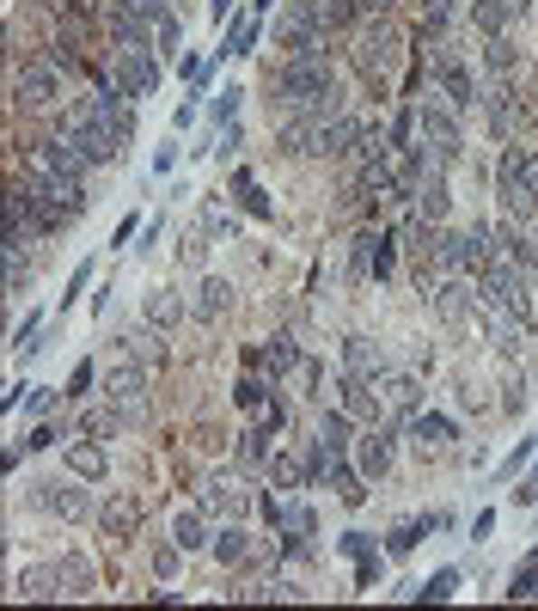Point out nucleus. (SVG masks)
<instances>
[{
    "mask_svg": "<svg viewBox=\"0 0 538 611\" xmlns=\"http://www.w3.org/2000/svg\"><path fill=\"white\" fill-rule=\"evenodd\" d=\"M257 43V19H232L227 25V43H221V55H251Z\"/></svg>",
    "mask_w": 538,
    "mask_h": 611,
    "instance_id": "7c9ffc66",
    "label": "nucleus"
},
{
    "mask_svg": "<svg viewBox=\"0 0 538 611\" xmlns=\"http://www.w3.org/2000/svg\"><path fill=\"white\" fill-rule=\"evenodd\" d=\"M269 471H276V484H282V489H300V484H312V477H307V458H276V465H269Z\"/></svg>",
    "mask_w": 538,
    "mask_h": 611,
    "instance_id": "f704fd0d",
    "label": "nucleus"
},
{
    "mask_svg": "<svg viewBox=\"0 0 538 611\" xmlns=\"http://www.w3.org/2000/svg\"><path fill=\"white\" fill-rule=\"evenodd\" d=\"M257 361H263V367H276V373H288V367H294V336H269V343H263V349H257Z\"/></svg>",
    "mask_w": 538,
    "mask_h": 611,
    "instance_id": "c756f323",
    "label": "nucleus"
},
{
    "mask_svg": "<svg viewBox=\"0 0 538 611\" xmlns=\"http://www.w3.org/2000/svg\"><path fill=\"white\" fill-rule=\"evenodd\" d=\"M484 117H489V128H496L502 141H514V128H520V99H514L508 86H489L484 92Z\"/></svg>",
    "mask_w": 538,
    "mask_h": 611,
    "instance_id": "ddd939ff",
    "label": "nucleus"
},
{
    "mask_svg": "<svg viewBox=\"0 0 538 611\" xmlns=\"http://www.w3.org/2000/svg\"><path fill=\"white\" fill-rule=\"evenodd\" d=\"M37 502H43L50 513H61V520H74V526L92 513V495L74 489V484H37Z\"/></svg>",
    "mask_w": 538,
    "mask_h": 611,
    "instance_id": "1a4fd4ad",
    "label": "nucleus"
},
{
    "mask_svg": "<svg viewBox=\"0 0 538 611\" xmlns=\"http://www.w3.org/2000/svg\"><path fill=\"white\" fill-rule=\"evenodd\" d=\"M355 587H367V593L380 587V557H355Z\"/></svg>",
    "mask_w": 538,
    "mask_h": 611,
    "instance_id": "58836bf2",
    "label": "nucleus"
},
{
    "mask_svg": "<svg viewBox=\"0 0 538 611\" xmlns=\"http://www.w3.org/2000/svg\"><path fill=\"white\" fill-rule=\"evenodd\" d=\"M178 318H184V300L172 287H154V294H147V324H154V331H172Z\"/></svg>",
    "mask_w": 538,
    "mask_h": 611,
    "instance_id": "412c9836",
    "label": "nucleus"
},
{
    "mask_svg": "<svg viewBox=\"0 0 538 611\" xmlns=\"http://www.w3.org/2000/svg\"><path fill=\"white\" fill-rule=\"evenodd\" d=\"M533 446H538V440H520V446H514V453L502 458V477H514V471H520V465H526V458H533Z\"/></svg>",
    "mask_w": 538,
    "mask_h": 611,
    "instance_id": "37998d69",
    "label": "nucleus"
},
{
    "mask_svg": "<svg viewBox=\"0 0 538 611\" xmlns=\"http://www.w3.org/2000/svg\"><path fill=\"white\" fill-rule=\"evenodd\" d=\"M435 526H447V513H422V520H404L398 532L385 538V550H392V557H404V550H416V544L435 532Z\"/></svg>",
    "mask_w": 538,
    "mask_h": 611,
    "instance_id": "a211bd4d",
    "label": "nucleus"
},
{
    "mask_svg": "<svg viewBox=\"0 0 538 611\" xmlns=\"http://www.w3.org/2000/svg\"><path fill=\"white\" fill-rule=\"evenodd\" d=\"M282 428H288V404L276 398V404L263 409V434H282Z\"/></svg>",
    "mask_w": 538,
    "mask_h": 611,
    "instance_id": "c03bdc74",
    "label": "nucleus"
},
{
    "mask_svg": "<svg viewBox=\"0 0 538 611\" xmlns=\"http://www.w3.org/2000/svg\"><path fill=\"white\" fill-rule=\"evenodd\" d=\"M178 37H184L178 13H159V19H154V50H159V55H172V50H178Z\"/></svg>",
    "mask_w": 538,
    "mask_h": 611,
    "instance_id": "72a5a7b5",
    "label": "nucleus"
},
{
    "mask_svg": "<svg viewBox=\"0 0 538 611\" xmlns=\"http://www.w3.org/2000/svg\"><path fill=\"white\" fill-rule=\"evenodd\" d=\"M232 190L245 196V214H251V221H269V214H276V208H269V196L257 190V178H251V172H239V178H232Z\"/></svg>",
    "mask_w": 538,
    "mask_h": 611,
    "instance_id": "cd10ccee",
    "label": "nucleus"
},
{
    "mask_svg": "<svg viewBox=\"0 0 538 611\" xmlns=\"http://www.w3.org/2000/svg\"><path fill=\"white\" fill-rule=\"evenodd\" d=\"M435 80H440V92H447V104H453V110H471V104H484L477 80L465 74V61H440V68H435Z\"/></svg>",
    "mask_w": 538,
    "mask_h": 611,
    "instance_id": "9d476101",
    "label": "nucleus"
},
{
    "mask_svg": "<svg viewBox=\"0 0 538 611\" xmlns=\"http://www.w3.org/2000/svg\"><path fill=\"white\" fill-rule=\"evenodd\" d=\"M227 13H232V0H214V19H221V25H227Z\"/></svg>",
    "mask_w": 538,
    "mask_h": 611,
    "instance_id": "8fccbe9b",
    "label": "nucleus"
},
{
    "mask_svg": "<svg viewBox=\"0 0 538 611\" xmlns=\"http://www.w3.org/2000/svg\"><path fill=\"white\" fill-rule=\"evenodd\" d=\"M110 80L123 86L128 99L159 92V50L154 43H117V68H110Z\"/></svg>",
    "mask_w": 538,
    "mask_h": 611,
    "instance_id": "7ed1b4c3",
    "label": "nucleus"
},
{
    "mask_svg": "<svg viewBox=\"0 0 538 611\" xmlns=\"http://www.w3.org/2000/svg\"><path fill=\"white\" fill-rule=\"evenodd\" d=\"M496 196H502V208H508L514 221H526L538 208V190H533V178H526V147L502 153V165H496Z\"/></svg>",
    "mask_w": 538,
    "mask_h": 611,
    "instance_id": "20e7f679",
    "label": "nucleus"
},
{
    "mask_svg": "<svg viewBox=\"0 0 538 611\" xmlns=\"http://www.w3.org/2000/svg\"><path fill=\"white\" fill-rule=\"evenodd\" d=\"M31 287V263H25V251H6V300H19Z\"/></svg>",
    "mask_w": 538,
    "mask_h": 611,
    "instance_id": "473e14b6",
    "label": "nucleus"
},
{
    "mask_svg": "<svg viewBox=\"0 0 538 611\" xmlns=\"http://www.w3.org/2000/svg\"><path fill=\"white\" fill-rule=\"evenodd\" d=\"M13 593H19V599H61V575H55V562H37V569H25Z\"/></svg>",
    "mask_w": 538,
    "mask_h": 611,
    "instance_id": "f3484780",
    "label": "nucleus"
},
{
    "mask_svg": "<svg viewBox=\"0 0 538 611\" xmlns=\"http://www.w3.org/2000/svg\"><path fill=\"white\" fill-rule=\"evenodd\" d=\"M86 385H92V361H80L74 373H68V398H74V404L86 398Z\"/></svg>",
    "mask_w": 538,
    "mask_h": 611,
    "instance_id": "ea45409f",
    "label": "nucleus"
},
{
    "mask_svg": "<svg viewBox=\"0 0 538 611\" xmlns=\"http://www.w3.org/2000/svg\"><path fill=\"white\" fill-rule=\"evenodd\" d=\"M496 257H508V263H520V269H533V263H538V239L520 227V221H502V227H496Z\"/></svg>",
    "mask_w": 538,
    "mask_h": 611,
    "instance_id": "9b49d317",
    "label": "nucleus"
},
{
    "mask_svg": "<svg viewBox=\"0 0 538 611\" xmlns=\"http://www.w3.org/2000/svg\"><path fill=\"white\" fill-rule=\"evenodd\" d=\"M135 227H141V221H135V214H123V221H117V232H110V245H117V251H128V239H135Z\"/></svg>",
    "mask_w": 538,
    "mask_h": 611,
    "instance_id": "a18cd8bd",
    "label": "nucleus"
},
{
    "mask_svg": "<svg viewBox=\"0 0 538 611\" xmlns=\"http://www.w3.org/2000/svg\"><path fill=\"white\" fill-rule=\"evenodd\" d=\"M117 422H123L117 409H80V428L92 434V440H110V434H117Z\"/></svg>",
    "mask_w": 538,
    "mask_h": 611,
    "instance_id": "2f4dec72",
    "label": "nucleus"
},
{
    "mask_svg": "<svg viewBox=\"0 0 538 611\" xmlns=\"http://www.w3.org/2000/svg\"><path fill=\"white\" fill-rule=\"evenodd\" d=\"M508 13H514V0H471V25L484 31V37H502Z\"/></svg>",
    "mask_w": 538,
    "mask_h": 611,
    "instance_id": "aec40b11",
    "label": "nucleus"
},
{
    "mask_svg": "<svg viewBox=\"0 0 538 611\" xmlns=\"http://www.w3.org/2000/svg\"><path fill=\"white\" fill-rule=\"evenodd\" d=\"M43 446H55V428H43V422H37V428H31V453H43Z\"/></svg>",
    "mask_w": 538,
    "mask_h": 611,
    "instance_id": "09e8293b",
    "label": "nucleus"
},
{
    "mask_svg": "<svg viewBox=\"0 0 538 611\" xmlns=\"http://www.w3.org/2000/svg\"><path fill=\"white\" fill-rule=\"evenodd\" d=\"M349 428H355V416H349L343 404H331L325 416H318V440H325V446H336V453L349 446Z\"/></svg>",
    "mask_w": 538,
    "mask_h": 611,
    "instance_id": "5701e85b",
    "label": "nucleus"
},
{
    "mask_svg": "<svg viewBox=\"0 0 538 611\" xmlns=\"http://www.w3.org/2000/svg\"><path fill=\"white\" fill-rule=\"evenodd\" d=\"M55 575H61V599H86L92 587H99V569L86 557H61L55 562Z\"/></svg>",
    "mask_w": 538,
    "mask_h": 611,
    "instance_id": "dca6fc26",
    "label": "nucleus"
},
{
    "mask_svg": "<svg viewBox=\"0 0 538 611\" xmlns=\"http://www.w3.org/2000/svg\"><path fill=\"white\" fill-rule=\"evenodd\" d=\"M392 263H398V239L392 232H361L355 239V276H392Z\"/></svg>",
    "mask_w": 538,
    "mask_h": 611,
    "instance_id": "0eeeda50",
    "label": "nucleus"
},
{
    "mask_svg": "<svg viewBox=\"0 0 538 611\" xmlns=\"http://www.w3.org/2000/svg\"><path fill=\"white\" fill-rule=\"evenodd\" d=\"M55 99H61V68H55L50 55L13 61V104L19 110H55Z\"/></svg>",
    "mask_w": 538,
    "mask_h": 611,
    "instance_id": "f03ea898",
    "label": "nucleus"
},
{
    "mask_svg": "<svg viewBox=\"0 0 538 611\" xmlns=\"http://www.w3.org/2000/svg\"><path fill=\"white\" fill-rule=\"evenodd\" d=\"M232 398H239V409H257V404H263V380H239Z\"/></svg>",
    "mask_w": 538,
    "mask_h": 611,
    "instance_id": "a19ab883",
    "label": "nucleus"
},
{
    "mask_svg": "<svg viewBox=\"0 0 538 611\" xmlns=\"http://www.w3.org/2000/svg\"><path fill=\"white\" fill-rule=\"evenodd\" d=\"M239 99H245L239 86H227V92H214V104H208V110H214V123H221V128H232V117H239Z\"/></svg>",
    "mask_w": 538,
    "mask_h": 611,
    "instance_id": "e433bc0d",
    "label": "nucleus"
},
{
    "mask_svg": "<svg viewBox=\"0 0 538 611\" xmlns=\"http://www.w3.org/2000/svg\"><path fill=\"white\" fill-rule=\"evenodd\" d=\"M465 294H471L465 281H447V287L435 294V312L447 318V324H465V318H471V306H465Z\"/></svg>",
    "mask_w": 538,
    "mask_h": 611,
    "instance_id": "b1692460",
    "label": "nucleus"
},
{
    "mask_svg": "<svg viewBox=\"0 0 538 611\" xmlns=\"http://www.w3.org/2000/svg\"><path fill=\"white\" fill-rule=\"evenodd\" d=\"M104 471H110V453H104L99 440H74V446H68V477H80V484H99Z\"/></svg>",
    "mask_w": 538,
    "mask_h": 611,
    "instance_id": "4468645a",
    "label": "nucleus"
},
{
    "mask_svg": "<svg viewBox=\"0 0 538 611\" xmlns=\"http://www.w3.org/2000/svg\"><path fill=\"white\" fill-rule=\"evenodd\" d=\"M178 557H184V544H165V550H154V575H159V581H172V575H178Z\"/></svg>",
    "mask_w": 538,
    "mask_h": 611,
    "instance_id": "4c0bfd02",
    "label": "nucleus"
},
{
    "mask_svg": "<svg viewBox=\"0 0 538 611\" xmlns=\"http://www.w3.org/2000/svg\"><path fill=\"white\" fill-rule=\"evenodd\" d=\"M416 398H422V385H416L411 373H385V380H380V404L392 409L398 422H411V416H416Z\"/></svg>",
    "mask_w": 538,
    "mask_h": 611,
    "instance_id": "f8f14e48",
    "label": "nucleus"
},
{
    "mask_svg": "<svg viewBox=\"0 0 538 611\" xmlns=\"http://www.w3.org/2000/svg\"><path fill=\"white\" fill-rule=\"evenodd\" d=\"M245 550H251L245 526H221V532H214V557L221 562H245Z\"/></svg>",
    "mask_w": 538,
    "mask_h": 611,
    "instance_id": "c85d7f7f",
    "label": "nucleus"
},
{
    "mask_svg": "<svg viewBox=\"0 0 538 611\" xmlns=\"http://www.w3.org/2000/svg\"><path fill=\"white\" fill-rule=\"evenodd\" d=\"M447 19H453V0H429V31H440Z\"/></svg>",
    "mask_w": 538,
    "mask_h": 611,
    "instance_id": "49530a36",
    "label": "nucleus"
},
{
    "mask_svg": "<svg viewBox=\"0 0 538 611\" xmlns=\"http://www.w3.org/2000/svg\"><path fill=\"white\" fill-rule=\"evenodd\" d=\"M411 428L422 434V440H459V422H453V416H435V409H416Z\"/></svg>",
    "mask_w": 538,
    "mask_h": 611,
    "instance_id": "a878e982",
    "label": "nucleus"
},
{
    "mask_svg": "<svg viewBox=\"0 0 538 611\" xmlns=\"http://www.w3.org/2000/svg\"><path fill=\"white\" fill-rule=\"evenodd\" d=\"M86 281H92V263H80L74 276H68V300H61V306H80V294H86Z\"/></svg>",
    "mask_w": 538,
    "mask_h": 611,
    "instance_id": "79ce46f5",
    "label": "nucleus"
},
{
    "mask_svg": "<svg viewBox=\"0 0 538 611\" xmlns=\"http://www.w3.org/2000/svg\"><path fill=\"white\" fill-rule=\"evenodd\" d=\"M104 398H110V409H117L123 422H141V416H147V367H117V373L104 380Z\"/></svg>",
    "mask_w": 538,
    "mask_h": 611,
    "instance_id": "39448f33",
    "label": "nucleus"
},
{
    "mask_svg": "<svg viewBox=\"0 0 538 611\" xmlns=\"http://www.w3.org/2000/svg\"><path fill=\"white\" fill-rule=\"evenodd\" d=\"M343 373H355V380L380 385V380H385V355H380V343H367V336H343Z\"/></svg>",
    "mask_w": 538,
    "mask_h": 611,
    "instance_id": "6e6552de",
    "label": "nucleus"
},
{
    "mask_svg": "<svg viewBox=\"0 0 538 611\" xmlns=\"http://www.w3.org/2000/svg\"><path fill=\"white\" fill-rule=\"evenodd\" d=\"M398 43H404V37H398V25H385V19H380V25H373V31L355 43V68L373 80V86H380V74L398 61Z\"/></svg>",
    "mask_w": 538,
    "mask_h": 611,
    "instance_id": "423d86ee",
    "label": "nucleus"
},
{
    "mask_svg": "<svg viewBox=\"0 0 538 611\" xmlns=\"http://www.w3.org/2000/svg\"><path fill=\"white\" fill-rule=\"evenodd\" d=\"M459 593V569H435L429 581L416 587V599H429V606H440V599H453Z\"/></svg>",
    "mask_w": 538,
    "mask_h": 611,
    "instance_id": "bb28decb",
    "label": "nucleus"
},
{
    "mask_svg": "<svg viewBox=\"0 0 538 611\" xmlns=\"http://www.w3.org/2000/svg\"><path fill=\"white\" fill-rule=\"evenodd\" d=\"M355 458H361V477H380L392 465V428H367L355 440Z\"/></svg>",
    "mask_w": 538,
    "mask_h": 611,
    "instance_id": "2eb2a0df",
    "label": "nucleus"
},
{
    "mask_svg": "<svg viewBox=\"0 0 538 611\" xmlns=\"http://www.w3.org/2000/svg\"><path fill=\"white\" fill-rule=\"evenodd\" d=\"M196 312H203L208 324H214V318H227V312H232V281L208 276V281H203V300H196Z\"/></svg>",
    "mask_w": 538,
    "mask_h": 611,
    "instance_id": "4be33fe9",
    "label": "nucleus"
},
{
    "mask_svg": "<svg viewBox=\"0 0 538 611\" xmlns=\"http://www.w3.org/2000/svg\"><path fill=\"white\" fill-rule=\"evenodd\" d=\"M343 557H367V532H343Z\"/></svg>",
    "mask_w": 538,
    "mask_h": 611,
    "instance_id": "de8ad7c7",
    "label": "nucleus"
},
{
    "mask_svg": "<svg viewBox=\"0 0 538 611\" xmlns=\"http://www.w3.org/2000/svg\"><path fill=\"white\" fill-rule=\"evenodd\" d=\"M484 61H489V74H514V43H508V37H489Z\"/></svg>",
    "mask_w": 538,
    "mask_h": 611,
    "instance_id": "c9c22d12",
    "label": "nucleus"
},
{
    "mask_svg": "<svg viewBox=\"0 0 538 611\" xmlns=\"http://www.w3.org/2000/svg\"><path fill=\"white\" fill-rule=\"evenodd\" d=\"M172 544H184V550H203V544H214V538L203 532V513H196V508H184L178 520H172Z\"/></svg>",
    "mask_w": 538,
    "mask_h": 611,
    "instance_id": "393cba45",
    "label": "nucleus"
},
{
    "mask_svg": "<svg viewBox=\"0 0 538 611\" xmlns=\"http://www.w3.org/2000/svg\"><path fill=\"white\" fill-rule=\"evenodd\" d=\"M269 80H276V99H282L288 110H312V104H325L336 92L331 55H325V50H318V55H288Z\"/></svg>",
    "mask_w": 538,
    "mask_h": 611,
    "instance_id": "f257e3e1",
    "label": "nucleus"
},
{
    "mask_svg": "<svg viewBox=\"0 0 538 611\" xmlns=\"http://www.w3.org/2000/svg\"><path fill=\"white\" fill-rule=\"evenodd\" d=\"M99 520H104V532H110V538H128V532H135V526H141V508H135L128 495H110Z\"/></svg>",
    "mask_w": 538,
    "mask_h": 611,
    "instance_id": "6ab92c4d",
    "label": "nucleus"
},
{
    "mask_svg": "<svg viewBox=\"0 0 538 611\" xmlns=\"http://www.w3.org/2000/svg\"><path fill=\"white\" fill-rule=\"evenodd\" d=\"M269 6H276V0H251V19H263V13H269Z\"/></svg>",
    "mask_w": 538,
    "mask_h": 611,
    "instance_id": "3c124183",
    "label": "nucleus"
}]
</instances>
